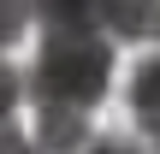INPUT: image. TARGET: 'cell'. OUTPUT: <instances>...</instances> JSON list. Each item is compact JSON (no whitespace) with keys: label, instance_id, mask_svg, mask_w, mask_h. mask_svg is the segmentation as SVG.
I'll use <instances>...</instances> for the list:
<instances>
[{"label":"cell","instance_id":"1","mask_svg":"<svg viewBox=\"0 0 160 154\" xmlns=\"http://www.w3.org/2000/svg\"><path fill=\"white\" fill-rule=\"evenodd\" d=\"M113 83V42L101 30H65V36H48L30 77H24V95L36 107H71V113H95L101 95Z\"/></svg>","mask_w":160,"mask_h":154},{"label":"cell","instance_id":"2","mask_svg":"<svg viewBox=\"0 0 160 154\" xmlns=\"http://www.w3.org/2000/svg\"><path fill=\"white\" fill-rule=\"evenodd\" d=\"M36 154H83L95 137H89V113H71V107H42L36 119Z\"/></svg>","mask_w":160,"mask_h":154},{"label":"cell","instance_id":"3","mask_svg":"<svg viewBox=\"0 0 160 154\" xmlns=\"http://www.w3.org/2000/svg\"><path fill=\"white\" fill-rule=\"evenodd\" d=\"M30 18H42L48 36H65V30H101L107 0H30Z\"/></svg>","mask_w":160,"mask_h":154},{"label":"cell","instance_id":"4","mask_svg":"<svg viewBox=\"0 0 160 154\" xmlns=\"http://www.w3.org/2000/svg\"><path fill=\"white\" fill-rule=\"evenodd\" d=\"M131 113H137L142 131H154V125H160V53H154V59H142L137 77H131Z\"/></svg>","mask_w":160,"mask_h":154},{"label":"cell","instance_id":"5","mask_svg":"<svg viewBox=\"0 0 160 154\" xmlns=\"http://www.w3.org/2000/svg\"><path fill=\"white\" fill-rule=\"evenodd\" d=\"M30 30V0H0V47H12Z\"/></svg>","mask_w":160,"mask_h":154},{"label":"cell","instance_id":"6","mask_svg":"<svg viewBox=\"0 0 160 154\" xmlns=\"http://www.w3.org/2000/svg\"><path fill=\"white\" fill-rule=\"evenodd\" d=\"M18 101H24V77H18V71L0 59V125L12 119V107H18Z\"/></svg>","mask_w":160,"mask_h":154},{"label":"cell","instance_id":"7","mask_svg":"<svg viewBox=\"0 0 160 154\" xmlns=\"http://www.w3.org/2000/svg\"><path fill=\"white\" fill-rule=\"evenodd\" d=\"M0 154H36V142H30L18 125H0Z\"/></svg>","mask_w":160,"mask_h":154},{"label":"cell","instance_id":"8","mask_svg":"<svg viewBox=\"0 0 160 154\" xmlns=\"http://www.w3.org/2000/svg\"><path fill=\"white\" fill-rule=\"evenodd\" d=\"M83 154H142V148H137L131 137H101V142H89Z\"/></svg>","mask_w":160,"mask_h":154},{"label":"cell","instance_id":"9","mask_svg":"<svg viewBox=\"0 0 160 154\" xmlns=\"http://www.w3.org/2000/svg\"><path fill=\"white\" fill-rule=\"evenodd\" d=\"M160 42V0H142V42Z\"/></svg>","mask_w":160,"mask_h":154}]
</instances>
